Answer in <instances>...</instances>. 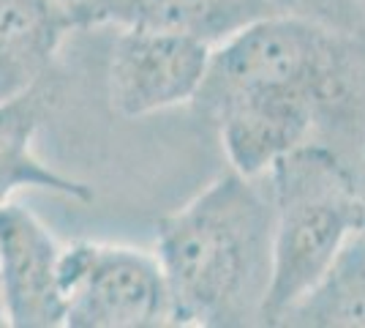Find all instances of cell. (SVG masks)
<instances>
[{
    "label": "cell",
    "mask_w": 365,
    "mask_h": 328,
    "mask_svg": "<svg viewBox=\"0 0 365 328\" xmlns=\"http://www.w3.org/2000/svg\"><path fill=\"white\" fill-rule=\"evenodd\" d=\"M264 175L273 194V277L262 326H275L360 227L363 184L354 161L319 140Z\"/></svg>",
    "instance_id": "2"
},
{
    "label": "cell",
    "mask_w": 365,
    "mask_h": 328,
    "mask_svg": "<svg viewBox=\"0 0 365 328\" xmlns=\"http://www.w3.org/2000/svg\"><path fill=\"white\" fill-rule=\"evenodd\" d=\"M61 101V74H49L25 94L0 101V203L16 192H46L74 203H91L93 187L49 167L36 154V134Z\"/></svg>",
    "instance_id": "7"
},
{
    "label": "cell",
    "mask_w": 365,
    "mask_h": 328,
    "mask_svg": "<svg viewBox=\"0 0 365 328\" xmlns=\"http://www.w3.org/2000/svg\"><path fill=\"white\" fill-rule=\"evenodd\" d=\"M172 326H262L273 277V194L267 175L229 170L158 224Z\"/></svg>",
    "instance_id": "1"
},
{
    "label": "cell",
    "mask_w": 365,
    "mask_h": 328,
    "mask_svg": "<svg viewBox=\"0 0 365 328\" xmlns=\"http://www.w3.org/2000/svg\"><path fill=\"white\" fill-rule=\"evenodd\" d=\"M63 244L31 208L0 203V309L6 326L63 328Z\"/></svg>",
    "instance_id": "6"
},
{
    "label": "cell",
    "mask_w": 365,
    "mask_h": 328,
    "mask_svg": "<svg viewBox=\"0 0 365 328\" xmlns=\"http://www.w3.org/2000/svg\"><path fill=\"white\" fill-rule=\"evenodd\" d=\"M351 6V11L357 14V19H360V25H363V31H365V0H346Z\"/></svg>",
    "instance_id": "10"
},
{
    "label": "cell",
    "mask_w": 365,
    "mask_h": 328,
    "mask_svg": "<svg viewBox=\"0 0 365 328\" xmlns=\"http://www.w3.org/2000/svg\"><path fill=\"white\" fill-rule=\"evenodd\" d=\"M275 326L284 328H365V235L346 238L333 263Z\"/></svg>",
    "instance_id": "9"
},
{
    "label": "cell",
    "mask_w": 365,
    "mask_h": 328,
    "mask_svg": "<svg viewBox=\"0 0 365 328\" xmlns=\"http://www.w3.org/2000/svg\"><path fill=\"white\" fill-rule=\"evenodd\" d=\"M112 31L104 82L107 104L118 118L139 121L197 99L213 52L210 41L148 25Z\"/></svg>",
    "instance_id": "4"
},
{
    "label": "cell",
    "mask_w": 365,
    "mask_h": 328,
    "mask_svg": "<svg viewBox=\"0 0 365 328\" xmlns=\"http://www.w3.org/2000/svg\"><path fill=\"white\" fill-rule=\"evenodd\" d=\"M63 328L172 326V298L155 252L104 241L63 244Z\"/></svg>",
    "instance_id": "3"
},
{
    "label": "cell",
    "mask_w": 365,
    "mask_h": 328,
    "mask_svg": "<svg viewBox=\"0 0 365 328\" xmlns=\"http://www.w3.org/2000/svg\"><path fill=\"white\" fill-rule=\"evenodd\" d=\"M0 326H6V320H3V309H0Z\"/></svg>",
    "instance_id": "11"
},
{
    "label": "cell",
    "mask_w": 365,
    "mask_h": 328,
    "mask_svg": "<svg viewBox=\"0 0 365 328\" xmlns=\"http://www.w3.org/2000/svg\"><path fill=\"white\" fill-rule=\"evenodd\" d=\"M71 31L63 0H0V101L55 74L63 39Z\"/></svg>",
    "instance_id": "8"
},
{
    "label": "cell",
    "mask_w": 365,
    "mask_h": 328,
    "mask_svg": "<svg viewBox=\"0 0 365 328\" xmlns=\"http://www.w3.org/2000/svg\"><path fill=\"white\" fill-rule=\"evenodd\" d=\"M68 14L74 31L148 25L194 33L210 44L262 16L308 14L365 39L346 0H74Z\"/></svg>",
    "instance_id": "5"
},
{
    "label": "cell",
    "mask_w": 365,
    "mask_h": 328,
    "mask_svg": "<svg viewBox=\"0 0 365 328\" xmlns=\"http://www.w3.org/2000/svg\"><path fill=\"white\" fill-rule=\"evenodd\" d=\"M63 3H66V6H68V3H74V0H63Z\"/></svg>",
    "instance_id": "12"
}]
</instances>
